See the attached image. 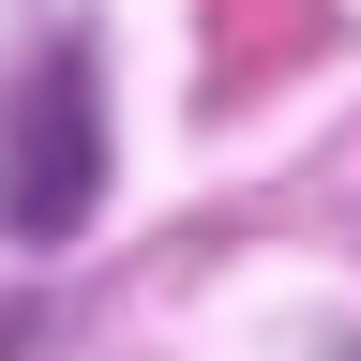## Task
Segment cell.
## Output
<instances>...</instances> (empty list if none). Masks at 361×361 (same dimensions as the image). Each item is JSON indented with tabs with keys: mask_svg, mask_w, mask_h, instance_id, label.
<instances>
[{
	"mask_svg": "<svg viewBox=\"0 0 361 361\" xmlns=\"http://www.w3.org/2000/svg\"><path fill=\"white\" fill-rule=\"evenodd\" d=\"M30 346H45V331H30V316H16V301H0V361H30Z\"/></svg>",
	"mask_w": 361,
	"mask_h": 361,
	"instance_id": "2",
	"label": "cell"
},
{
	"mask_svg": "<svg viewBox=\"0 0 361 361\" xmlns=\"http://www.w3.org/2000/svg\"><path fill=\"white\" fill-rule=\"evenodd\" d=\"M106 211V45L90 30H30V61L0 75V241L61 256Z\"/></svg>",
	"mask_w": 361,
	"mask_h": 361,
	"instance_id": "1",
	"label": "cell"
}]
</instances>
